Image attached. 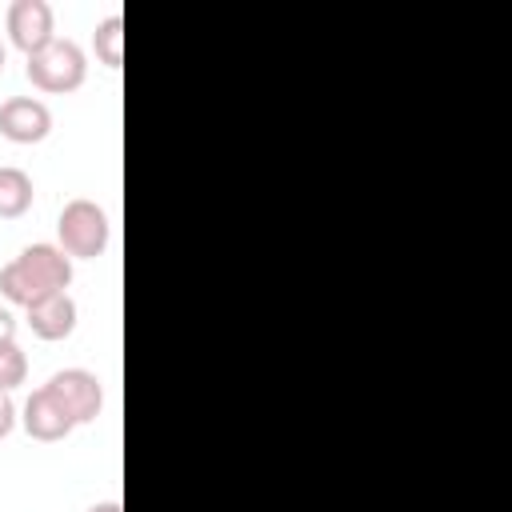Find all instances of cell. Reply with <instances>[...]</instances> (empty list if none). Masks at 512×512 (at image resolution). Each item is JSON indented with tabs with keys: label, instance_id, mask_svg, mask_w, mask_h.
I'll return each mask as SVG.
<instances>
[{
	"label": "cell",
	"instance_id": "6da1fadb",
	"mask_svg": "<svg viewBox=\"0 0 512 512\" xmlns=\"http://www.w3.org/2000/svg\"><path fill=\"white\" fill-rule=\"evenodd\" d=\"M72 284V256L60 244H28L0 268V296L16 308H32L52 292H68Z\"/></svg>",
	"mask_w": 512,
	"mask_h": 512
},
{
	"label": "cell",
	"instance_id": "7a4b0ae2",
	"mask_svg": "<svg viewBox=\"0 0 512 512\" xmlns=\"http://www.w3.org/2000/svg\"><path fill=\"white\" fill-rule=\"evenodd\" d=\"M112 240V224H108V212L88 200V196H76L60 208L56 216V244L72 256V260H96L104 256Z\"/></svg>",
	"mask_w": 512,
	"mask_h": 512
},
{
	"label": "cell",
	"instance_id": "3957f363",
	"mask_svg": "<svg viewBox=\"0 0 512 512\" xmlns=\"http://www.w3.org/2000/svg\"><path fill=\"white\" fill-rule=\"evenodd\" d=\"M28 80L32 88L40 92H52V96H64V92H76L88 76V56L76 40L68 36H56L48 48H40L36 56H28Z\"/></svg>",
	"mask_w": 512,
	"mask_h": 512
},
{
	"label": "cell",
	"instance_id": "277c9868",
	"mask_svg": "<svg viewBox=\"0 0 512 512\" xmlns=\"http://www.w3.org/2000/svg\"><path fill=\"white\" fill-rule=\"evenodd\" d=\"M44 388L68 408V416H72L76 428H80V424H92V420L104 412V384H100V376L88 372V368H60V372L48 376Z\"/></svg>",
	"mask_w": 512,
	"mask_h": 512
},
{
	"label": "cell",
	"instance_id": "5b68a950",
	"mask_svg": "<svg viewBox=\"0 0 512 512\" xmlns=\"http://www.w3.org/2000/svg\"><path fill=\"white\" fill-rule=\"evenodd\" d=\"M8 40L24 56H36L56 40V12L48 0H12L8 4Z\"/></svg>",
	"mask_w": 512,
	"mask_h": 512
},
{
	"label": "cell",
	"instance_id": "8992f818",
	"mask_svg": "<svg viewBox=\"0 0 512 512\" xmlns=\"http://www.w3.org/2000/svg\"><path fill=\"white\" fill-rule=\"evenodd\" d=\"M52 132V108L40 96H8L0 104V136L12 144H40Z\"/></svg>",
	"mask_w": 512,
	"mask_h": 512
},
{
	"label": "cell",
	"instance_id": "52a82bcc",
	"mask_svg": "<svg viewBox=\"0 0 512 512\" xmlns=\"http://www.w3.org/2000/svg\"><path fill=\"white\" fill-rule=\"evenodd\" d=\"M20 424H24V432H28L32 440H40V444H56V440H64V436L76 428L72 416H68V408H64L44 384L24 400Z\"/></svg>",
	"mask_w": 512,
	"mask_h": 512
},
{
	"label": "cell",
	"instance_id": "ba28073f",
	"mask_svg": "<svg viewBox=\"0 0 512 512\" xmlns=\"http://www.w3.org/2000/svg\"><path fill=\"white\" fill-rule=\"evenodd\" d=\"M24 316H28V328L36 340L56 344V340H68L76 328V300L68 292H52V296L36 300L32 308H24Z\"/></svg>",
	"mask_w": 512,
	"mask_h": 512
},
{
	"label": "cell",
	"instance_id": "9c48e42d",
	"mask_svg": "<svg viewBox=\"0 0 512 512\" xmlns=\"http://www.w3.org/2000/svg\"><path fill=\"white\" fill-rule=\"evenodd\" d=\"M32 176L16 164H0V220H20L32 208Z\"/></svg>",
	"mask_w": 512,
	"mask_h": 512
},
{
	"label": "cell",
	"instance_id": "30bf717a",
	"mask_svg": "<svg viewBox=\"0 0 512 512\" xmlns=\"http://www.w3.org/2000/svg\"><path fill=\"white\" fill-rule=\"evenodd\" d=\"M92 52H96V60L104 64V68H120L124 64V16L120 12H108L100 24H96V32H92Z\"/></svg>",
	"mask_w": 512,
	"mask_h": 512
},
{
	"label": "cell",
	"instance_id": "8fae6325",
	"mask_svg": "<svg viewBox=\"0 0 512 512\" xmlns=\"http://www.w3.org/2000/svg\"><path fill=\"white\" fill-rule=\"evenodd\" d=\"M24 380H28V356L16 340H4L0 344V392H12Z\"/></svg>",
	"mask_w": 512,
	"mask_h": 512
},
{
	"label": "cell",
	"instance_id": "7c38bea8",
	"mask_svg": "<svg viewBox=\"0 0 512 512\" xmlns=\"http://www.w3.org/2000/svg\"><path fill=\"white\" fill-rule=\"evenodd\" d=\"M16 420H20V408L12 404V392H0V440L16 428Z\"/></svg>",
	"mask_w": 512,
	"mask_h": 512
},
{
	"label": "cell",
	"instance_id": "4fadbf2b",
	"mask_svg": "<svg viewBox=\"0 0 512 512\" xmlns=\"http://www.w3.org/2000/svg\"><path fill=\"white\" fill-rule=\"evenodd\" d=\"M4 340H16V316L0 304V344H4Z\"/></svg>",
	"mask_w": 512,
	"mask_h": 512
},
{
	"label": "cell",
	"instance_id": "5bb4252c",
	"mask_svg": "<svg viewBox=\"0 0 512 512\" xmlns=\"http://www.w3.org/2000/svg\"><path fill=\"white\" fill-rule=\"evenodd\" d=\"M88 512H124V508H120L116 500H100V504H92Z\"/></svg>",
	"mask_w": 512,
	"mask_h": 512
},
{
	"label": "cell",
	"instance_id": "9a60e30c",
	"mask_svg": "<svg viewBox=\"0 0 512 512\" xmlns=\"http://www.w3.org/2000/svg\"><path fill=\"white\" fill-rule=\"evenodd\" d=\"M4 60H8V48H4V40H0V72H4Z\"/></svg>",
	"mask_w": 512,
	"mask_h": 512
}]
</instances>
